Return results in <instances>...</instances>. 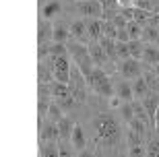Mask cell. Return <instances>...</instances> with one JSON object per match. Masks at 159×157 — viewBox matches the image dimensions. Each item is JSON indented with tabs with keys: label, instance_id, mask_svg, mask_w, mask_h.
<instances>
[{
	"label": "cell",
	"instance_id": "6da1fadb",
	"mask_svg": "<svg viewBox=\"0 0 159 157\" xmlns=\"http://www.w3.org/2000/svg\"><path fill=\"white\" fill-rule=\"evenodd\" d=\"M87 83L99 95H103V97H112L114 95V87H112V83H110V76L101 68H93V72H91V76L87 79Z\"/></svg>",
	"mask_w": 159,
	"mask_h": 157
},
{
	"label": "cell",
	"instance_id": "7a4b0ae2",
	"mask_svg": "<svg viewBox=\"0 0 159 157\" xmlns=\"http://www.w3.org/2000/svg\"><path fill=\"white\" fill-rule=\"evenodd\" d=\"M70 54L75 56V60H77V66H79V70L83 72V76L85 79H89L91 76V72H93V68H91V54H89V48H85V46H79V44H72L70 48Z\"/></svg>",
	"mask_w": 159,
	"mask_h": 157
},
{
	"label": "cell",
	"instance_id": "3957f363",
	"mask_svg": "<svg viewBox=\"0 0 159 157\" xmlns=\"http://www.w3.org/2000/svg\"><path fill=\"white\" fill-rule=\"evenodd\" d=\"M70 62L68 58L64 56H56L52 58V72H54V81L58 83H66V85H70Z\"/></svg>",
	"mask_w": 159,
	"mask_h": 157
},
{
	"label": "cell",
	"instance_id": "277c9868",
	"mask_svg": "<svg viewBox=\"0 0 159 157\" xmlns=\"http://www.w3.org/2000/svg\"><path fill=\"white\" fill-rule=\"evenodd\" d=\"M95 126H97V134L101 139H106V143H112L118 134V122L112 116H99Z\"/></svg>",
	"mask_w": 159,
	"mask_h": 157
},
{
	"label": "cell",
	"instance_id": "5b68a950",
	"mask_svg": "<svg viewBox=\"0 0 159 157\" xmlns=\"http://www.w3.org/2000/svg\"><path fill=\"white\" fill-rule=\"evenodd\" d=\"M77 8L87 17H101L103 15V6L99 0H79Z\"/></svg>",
	"mask_w": 159,
	"mask_h": 157
},
{
	"label": "cell",
	"instance_id": "8992f818",
	"mask_svg": "<svg viewBox=\"0 0 159 157\" xmlns=\"http://www.w3.org/2000/svg\"><path fill=\"white\" fill-rule=\"evenodd\" d=\"M120 72L126 79H139L141 76V64L136 58H126L120 62Z\"/></svg>",
	"mask_w": 159,
	"mask_h": 157
},
{
	"label": "cell",
	"instance_id": "52a82bcc",
	"mask_svg": "<svg viewBox=\"0 0 159 157\" xmlns=\"http://www.w3.org/2000/svg\"><path fill=\"white\" fill-rule=\"evenodd\" d=\"M141 104L145 105V110H147L149 118L155 122V116H157V110H159V93H151V91H149V93L143 97Z\"/></svg>",
	"mask_w": 159,
	"mask_h": 157
},
{
	"label": "cell",
	"instance_id": "ba28073f",
	"mask_svg": "<svg viewBox=\"0 0 159 157\" xmlns=\"http://www.w3.org/2000/svg\"><path fill=\"white\" fill-rule=\"evenodd\" d=\"M52 95H56V99L75 97V95H72L70 85H66V83H58V81H54V85H52Z\"/></svg>",
	"mask_w": 159,
	"mask_h": 157
},
{
	"label": "cell",
	"instance_id": "9c48e42d",
	"mask_svg": "<svg viewBox=\"0 0 159 157\" xmlns=\"http://www.w3.org/2000/svg\"><path fill=\"white\" fill-rule=\"evenodd\" d=\"M89 54H91V60H93L97 66H101V64L106 62V58H107V54L103 52L101 44H91V46H89Z\"/></svg>",
	"mask_w": 159,
	"mask_h": 157
},
{
	"label": "cell",
	"instance_id": "30bf717a",
	"mask_svg": "<svg viewBox=\"0 0 159 157\" xmlns=\"http://www.w3.org/2000/svg\"><path fill=\"white\" fill-rule=\"evenodd\" d=\"M143 62L151 64V66H157V64H159V48H155V46H145V52H143Z\"/></svg>",
	"mask_w": 159,
	"mask_h": 157
},
{
	"label": "cell",
	"instance_id": "8fae6325",
	"mask_svg": "<svg viewBox=\"0 0 159 157\" xmlns=\"http://www.w3.org/2000/svg\"><path fill=\"white\" fill-rule=\"evenodd\" d=\"M87 35L91 39H101V35H103V21H89L87 23Z\"/></svg>",
	"mask_w": 159,
	"mask_h": 157
},
{
	"label": "cell",
	"instance_id": "7c38bea8",
	"mask_svg": "<svg viewBox=\"0 0 159 157\" xmlns=\"http://www.w3.org/2000/svg\"><path fill=\"white\" fill-rule=\"evenodd\" d=\"M72 145L77 147L79 151H83V149H85V145H87V143H85V134H83V128L79 126V124H75V126H72Z\"/></svg>",
	"mask_w": 159,
	"mask_h": 157
},
{
	"label": "cell",
	"instance_id": "4fadbf2b",
	"mask_svg": "<svg viewBox=\"0 0 159 157\" xmlns=\"http://www.w3.org/2000/svg\"><path fill=\"white\" fill-rule=\"evenodd\" d=\"M128 50H130V58H143V52H145V46H143L141 39H130L128 41Z\"/></svg>",
	"mask_w": 159,
	"mask_h": 157
},
{
	"label": "cell",
	"instance_id": "5bb4252c",
	"mask_svg": "<svg viewBox=\"0 0 159 157\" xmlns=\"http://www.w3.org/2000/svg\"><path fill=\"white\" fill-rule=\"evenodd\" d=\"M99 44H101V48H103V52L107 54V58H118V56H116V39H110V37H101Z\"/></svg>",
	"mask_w": 159,
	"mask_h": 157
},
{
	"label": "cell",
	"instance_id": "9a60e30c",
	"mask_svg": "<svg viewBox=\"0 0 159 157\" xmlns=\"http://www.w3.org/2000/svg\"><path fill=\"white\" fill-rule=\"evenodd\" d=\"M132 91H134V95H136V97H145V95H147L149 91H151V89H149L147 81L139 76V79L134 81V85H132Z\"/></svg>",
	"mask_w": 159,
	"mask_h": 157
},
{
	"label": "cell",
	"instance_id": "2e32d148",
	"mask_svg": "<svg viewBox=\"0 0 159 157\" xmlns=\"http://www.w3.org/2000/svg\"><path fill=\"white\" fill-rule=\"evenodd\" d=\"M41 139L43 141H56L60 139V130H58V124H48L41 132Z\"/></svg>",
	"mask_w": 159,
	"mask_h": 157
},
{
	"label": "cell",
	"instance_id": "e0dca14e",
	"mask_svg": "<svg viewBox=\"0 0 159 157\" xmlns=\"http://www.w3.org/2000/svg\"><path fill=\"white\" fill-rule=\"evenodd\" d=\"M116 93H118V97L124 99V101H130V99L134 97V91H132V87H130L128 83H120L118 89H116Z\"/></svg>",
	"mask_w": 159,
	"mask_h": 157
},
{
	"label": "cell",
	"instance_id": "ac0fdd59",
	"mask_svg": "<svg viewBox=\"0 0 159 157\" xmlns=\"http://www.w3.org/2000/svg\"><path fill=\"white\" fill-rule=\"evenodd\" d=\"M126 29H128L130 39H141V37H143V25H139L136 21H128Z\"/></svg>",
	"mask_w": 159,
	"mask_h": 157
},
{
	"label": "cell",
	"instance_id": "d6986e66",
	"mask_svg": "<svg viewBox=\"0 0 159 157\" xmlns=\"http://www.w3.org/2000/svg\"><path fill=\"white\" fill-rule=\"evenodd\" d=\"M101 37H110V39L118 41V27L112 23V21H103V35Z\"/></svg>",
	"mask_w": 159,
	"mask_h": 157
},
{
	"label": "cell",
	"instance_id": "ffe728a7",
	"mask_svg": "<svg viewBox=\"0 0 159 157\" xmlns=\"http://www.w3.org/2000/svg\"><path fill=\"white\" fill-rule=\"evenodd\" d=\"M68 31H70V35H75V37H85V35H87V23H85V21H75Z\"/></svg>",
	"mask_w": 159,
	"mask_h": 157
},
{
	"label": "cell",
	"instance_id": "44dd1931",
	"mask_svg": "<svg viewBox=\"0 0 159 157\" xmlns=\"http://www.w3.org/2000/svg\"><path fill=\"white\" fill-rule=\"evenodd\" d=\"M58 130H60V139H68V136H72V128H70V122L66 120V118H62V120H58Z\"/></svg>",
	"mask_w": 159,
	"mask_h": 157
},
{
	"label": "cell",
	"instance_id": "7402d4cb",
	"mask_svg": "<svg viewBox=\"0 0 159 157\" xmlns=\"http://www.w3.org/2000/svg\"><path fill=\"white\" fill-rule=\"evenodd\" d=\"M68 35H70V31L64 29V27H60V25L52 29V37H54V41H56V44H64V39L68 37Z\"/></svg>",
	"mask_w": 159,
	"mask_h": 157
},
{
	"label": "cell",
	"instance_id": "603a6c76",
	"mask_svg": "<svg viewBox=\"0 0 159 157\" xmlns=\"http://www.w3.org/2000/svg\"><path fill=\"white\" fill-rule=\"evenodd\" d=\"M143 39H147V41H157L159 39V29L157 27H143Z\"/></svg>",
	"mask_w": 159,
	"mask_h": 157
},
{
	"label": "cell",
	"instance_id": "cb8c5ba5",
	"mask_svg": "<svg viewBox=\"0 0 159 157\" xmlns=\"http://www.w3.org/2000/svg\"><path fill=\"white\" fill-rule=\"evenodd\" d=\"M50 81H54V72L48 70L46 64H39V83L41 85H48Z\"/></svg>",
	"mask_w": 159,
	"mask_h": 157
},
{
	"label": "cell",
	"instance_id": "d4e9b609",
	"mask_svg": "<svg viewBox=\"0 0 159 157\" xmlns=\"http://www.w3.org/2000/svg\"><path fill=\"white\" fill-rule=\"evenodd\" d=\"M41 157H60V149H56L54 143H48L41 149Z\"/></svg>",
	"mask_w": 159,
	"mask_h": 157
},
{
	"label": "cell",
	"instance_id": "484cf974",
	"mask_svg": "<svg viewBox=\"0 0 159 157\" xmlns=\"http://www.w3.org/2000/svg\"><path fill=\"white\" fill-rule=\"evenodd\" d=\"M116 56L122 60L130 58V50H128V44H122V41H116Z\"/></svg>",
	"mask_w": 159,
	"mask_h": 157
},
{
	"label": "cell",
	"instance_id": "4316f807",
	"mask_svg": "<svg viewBox=\"0 0 159 157\" xmlns=\"http://www.w3.org/2000/svg\"><path fill=\"white\" fill-rule=\"evenodd\" d=\"M58 11H60V4H58V2H48V4L43 6V17H46V19H52Z\"/></svg>",
	"mask_w": 159,
	"mask_h": 157
},
{
	"label": "cell",
	"instance_id": "83f0119b",
	"mask_svg": "<svg viewBox=\"0 0 159 157\" xmlns=\"http://www.w3.org/2000/svg\"><path fill=\"white\" fill-rule=\"evenodd\" d=\"M132 108H134V118H139V120H143V122H147V110H145V105L143 104H132Z\"/></svg>",
	"mask_w": 159,
	"mask_h": 157
},
{
	"label": "cell",
	"instance_id": "f1b7e54d",
	"mask_svg": "<svg viewBox=\"0 0 159 157\" xmlns=\"http://www.w3.org/2000/svg\"><path fill=\"white\" fill-rule=\"evenodd\" d=\"M50 54H52V58H56V56H64L66 54L64 44H54V46H50Z\"/></svg>",
	"mask_w": 159,
	"mask_h": 157
},
{
	"label": "cell",
	"instance_id": "f546056e",
	"mask_svg": "<svg viewBox=\"0 0 159 157\" xmlns=\"http://www.w3.org/2000/svg\"><path fill=\"white\" fill-rule=\"evenodd\" d=\"M112 23L116 25V27H118V29H126V25H128V19L124 17L122 12H118V15H116V17L112 19Z\"/></svg>",
	"mask_w": 159,
	"mask_h": 157
},
{
	"label": "cell",
	"instance_id": "4dcf8cb0",
	"mask_svg": "<svg viewBox=\"0 0 159 157\" xmlns=\"http://www.w3.org/2000/svg\"><path fill=\"white\" fill-rule=\"evenodd\" d=\"M48 116L52 118V120H62V116H60V105L58 104H50V110H48Z\"/></svg>",
	"mask_w": 159,
	"mask_h": 157
},
{
	"label": "cell",
	"instance_id": "1f68e13d",
	"mask_svg": "<svg viewBox=\"0 0 159 157\" xmlns=\"http://www.w3.org/2000/svg\"><path fill=\"white\" fill-rule=\"evenodd\" d=\"M130 130H134V132H139V134H143V130H145V122L143 120H139V118H132L130 120Z\"/></svg>",
	"mask_w": 159,
	"mask_h": 157
},
{
	"label": "cell",
	"instance_id": "d6a6232c",
	"mask_svg": "<svg viewBox=\"0 0 159 157\" xmlns=\"http://www.w3.org/2000/svg\"><path fill=\"white\" fill-rule=\"evenodd\" d=\"M145 81H147V85H149V89H159V81H157V76H155V72H149L147 76H145Z\"/></svg>",
	"mask_w": 159,
	"mask_h": 157
},
{
	"label": "cell",
	"instance_id": "836d02e7",
	"mask_svg": "<svg viewBox=\"0 0 159 157\" xmlns=\"http://www.w3.org/2000/svg\"><path fill=\"white\" fill-rule=\"evenodd\" d=\"M147 155L149 157H159V141H151V145H149V149H147Z\"/></svg>",
	"mask_w": 159,
	"mask_h": 157
},
{
	"label": "cell",
	"instance_id": "e575fe53",
	"mask_svg": "<svg viewBox=\"0 0 159 157\" xmlns=\"http://www.w3.org/2000/svg\"><path fill=\"white\" fill-rule=\"evenodd\" d=\"M141 136L143 134H139V132H134V130H130V134H128V141H130V147H136V145H141L143 141H141Z\"/></svg>",
	"mask_w": 159,
	"mask_h": 157
},
{
	"label": "cell",
	"instance_id": "d590c367",
	"mask_svg": "<svg viewBox=\"0 0 159 157\" xmlns=\"http://www.w3.org/2000/svg\"><path fill=\"white\" fill-rule=\"evenodd\" d=\"M122 114H124V118H126V120H132V118H134V108H132V104L122 105Z\"/></svg>",
	"mask_w": 159,
	"mask_h": 157
},
{
	"label": "cell",
	"instance_id": "8d00e7d4",
	"mask_svg": "<svg viewBox=\"0 0 159 157\" xmlns=\"http://www.w3.org/2000/svg\"><path fill=\"white\" fill-rule=\"evenodd\" d=\"M50 33H52V31H50V27L43 23L39 27V41H41V44H46V39H48V35H50Z\"/></svg>",
	"mask_w": 159,
	"mask_h": 157
},
{
	"label": "cell",
	"instance_id": "74e56055",
	"mask_svg": "<svg viewBox=\"0 0 159 157\" xmlns=\"http://www.w3.org/2000/svg\"><path fill=\"white\" fill-rule=\"evenodd\" d=\"M118 41H122V44H128V41H130L128 29H118Z\"/></svg>",
	"mask_w": 159,
	"mask_h": 157
},
{
	"label": "cell",
	"instance_id": "f35d334b",
	"mask_svg": "<svg viewBox=\"0 0 159 157\" xmlns=\"http://www.w3.org/2000/svg\"><path fill=\"white\" fill-rule=\"evenodd\" d=\"M143 155H145V149H143L141 145L130 147V157H143Z\"/></svg>",
	"mask_w": 159,
	"mask_h": 157
},
{
	"label": "cell",
	"instance_id": "ab89813d",
	"mask_svg": "<svg viewBox=\"0 0 159 157\" xmlns=\"http://www.w3.org/2000/svg\"><path fill=\"white\" fill-rule=\"evenodd\" d=\"M132 2H134V0H118V4H122L124 8H128V6L132 4Z\"/></svg>",
	"mask_w": 159,
	"mask_h": 157
},
{
	"label": "cell",
	"instance_id": "60d3db41",
	"mask_svg": "<svg viewBox=\"0 0 159 157\" xmlns=\"http://www.w3.org/2000/svg\"><path fill=\"white\" fill-rule=\"evenodd\" d=\"M60 157H70V153H68L66 147H60Z\"/></svg>",
	"mask_w": 159,
	"mask_h": 157
},
{
	"label": "cell",
	"instance_id": "b9f144b4",
	"mask_svg": "<svg viewBox=\"0 0 159 157\" xmlns=\"http://www.w3.org/2000/svg\"><path fill=\"white\" fill-rule=\"evenodd\" d=\"M81 157H93V155H91V153H87L85 149H83V151H81Z\"/></svg>",
	"mask_w": 159,
	"mask_h": 157
},
{
	"label": "cell",
	"instance_id": "7bdbcfd3",
	"mask_svg": "<svg viewBox=\"0 0 159 157\" xmlns=\"http://www.w3.org/2000/svg\"><path fill=\"white\" fill-rule=\"evenodd\" d=\"M153 72H155V76H157V81H159V64L155 66V70H153Z\"/></svg>",
	"mask_w": 159,
	"mask_h": 157
},
{
	"label": "cell",
	"instance_id": "ee69618b",
	"mask_svg": "<svg viewBox=\"0 0 159 157\" xmlns=\"http://www.w3.org/2000/svg\"><path fill=\"white\" fill-rule=\"evenodd\" d=\"M155 118H157V124H159V110H157V116H155Z\"/></svg>",
	"mask_w": 159,
	"mask_h": 157
}]
</instances>
